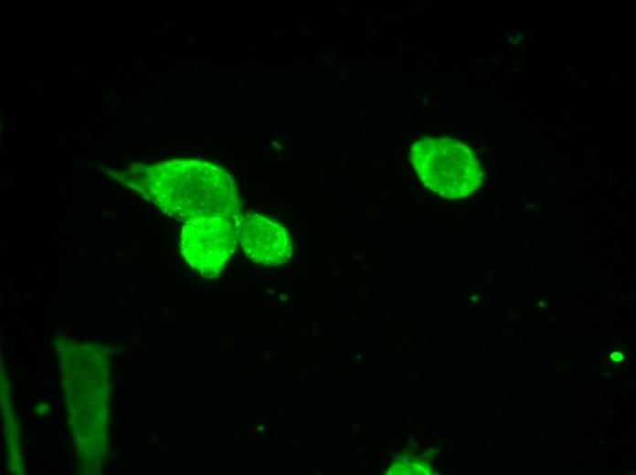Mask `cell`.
Masks as SVG:
<instances>
[{
	"instance_id": "cell-1",
	"label": "cell",
	"mask_w": 636,
	"mask_h": 475,
	"mask_svg": "<svg viewBox=\"0 0 636 475\" xmlns=\"http://www.w3.org/2000/svg\"><path fill=\"white\" fill-rule=\"evenodd\" d=\"M409 161L423 185L448 199L468 196L483 182L484 173L476 151L449 137L417 139L410 146Z\"/></svg>"
}]
</instances>
